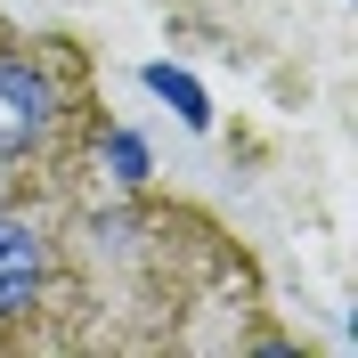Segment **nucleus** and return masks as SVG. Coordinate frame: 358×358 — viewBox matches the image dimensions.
<instances>
[{
    "label": "nucleus",
    "instance_id": "1",
    "mask_svg": "<svg viewBox=\"0 0 358 358\" xmlns=\"http://www.w3.org/2000/svg\"><path fill=\"white\" fill-rule=\"evenodd\" d=\"M57 131V82L24 57H0V155H33Z\"/></svg>",
    "mask_w": 358,
    "mask_h": 358
},
{
    "label": "nucleus",
    "instance_id": "2",
    "mask_svg": "<svg viewBox=\"0 0 358 358\" xmlns=\"http://www.w3.org/2000/svg\"><path fill=\"white\" fill-rule=\"evenodd\" d=\"M41 285H49V245H41V228H24V220L0 212V317H17Z\"/></svg>",
    "mask_w": 358,
    "mask_h": 358
}]
</instances>
